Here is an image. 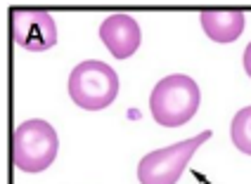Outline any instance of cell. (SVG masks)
Wrapping results in <instances>:
<instances>
[{"label": "cell", "mask_w": 251, "mask_h": 184, "mask_svg": "<svg viewBox=\"0 0 251 184\" xmlns=\"http://www.w3.org/2000/svg\"><path fill=\"white\" fill-rule=\"evenodd\" d=\"M244 71H247V76L251 78V42L247 45V50H244Z\"/></svg>", "instance_id": "obj_9"}, {"label": "cell", "mask_w": 251, "mask_h": 184, "mask_svg": "<svg viewBox=\"0 0 251 184\" xmlns=\"http://www.w3.org/2000/svg\"><path fill=\"white\" fill-rule=\"evenodd\" d=\"M230 137L242 154L251 156V106H244L235 113L230 125Z\"/></svg>", "instance_id": "obj_8"}, {"label": "cell", "mask_w": 251, "mask_h": 184, "mask_svg": "<svg viewBox=\"0 0 251 184\" xmlns=\"http://www.w3.org/2000/svg\"><path fill=\"white\" fill-rule=\"evenodd\" d=\"M100 41L116 59H128L133 52H138L142 41L140 24L130 14H109L100 24Z\"/></svg>", "instance_id": "obj_6"}, {"label": "cell", "mask_w": 251, "mask_h": 184, "mask_svg": "<svg viewBox=\"0 0 251 184\" xmlns=\"http://www.w3.org/2000/svg\"><path fill=\"white\" fill-rule=\"evenodd\" d=\"M199 102H201V92L195 78L185 73H173L154 85L150 95V109H152V118L159 125L180 127L190 118H195Z\"/></svg>", "instance_id": "obj_1"}, {"label": "cell", "mask_w": 251, "mask_h": 184, "mask_svg": "<svg viewBox=\"0 0 251 184\" xmlns=\"http://www.w3.org/2000/svg\"><path fill=\"white\" fill-rule=\"evenodd\" d=\"M69 95L74 104L85 111L107 109L119 95V76L104 61H81L69 76Z\"/></svg>", "instance_id": "obj_3"}, {"label": "cell", "mask_w": 251, "mask_h": 184, "mask_svg": "<svg viewBox=\"0 0 251 184\" xmlns=\"http://www.w3.org/2000/svg\"><path fill=\"white\" fill-rule=\"evenodd\" d=\"M201 28L216 42L237 41L244 31V12L242 10H201L199 12Z\"/></svg>", "instance_id": "obj_7"}, {"label": "cell", "mask_w": 251, "mask_h": 184, "mask_svg": "<svg viewBox=\"0 0 251 184\" xmlns=\"http://www.w3.org/2000/svg\"><path fill=\"white\" fill-rule=\"evenodd\" d=\"M211 137L209 130L199 132L192 140L178 142L166 149H156L152 154H147L138 165V180L140 184H176L185 172L190 158L195 151Z\"/></svg>", "instance_id": "obj_4"}, {"label": "cell", "mask_w": 251, "mask_h": 184, "mask_svg": "<svg viewBox=\"0 0 251 184\" xmlns=\"http://www.w3.org/2000/svg\"><path fill=\"white\" fill-rule=\"evenodd\" d=\"M10 33L12 41L28 52H45L57 42L55 19L45 10H33V7L10 10Z\"/></svg>", "instance_id": "obj_5"}, {"label": "cell", "mask_w": 251, "mask_h": 184, "mask_svg": "<svg viewBox=\"0 0 251 184\" xmlns=\"http://www.w3.org/2000/svg\"><path fill=\"white\" fill-rule=\"evenodd\" d=\"M59 149L55 127L41 118L24 121L12 132V163L24 172H43L52 165Z\"/></svg>", "instance_id": "obj_2"}]
</instances>
